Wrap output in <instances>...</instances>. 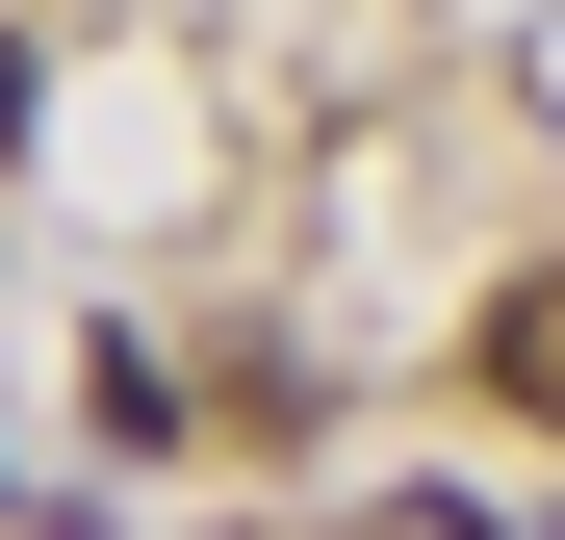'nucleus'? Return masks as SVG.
<instances>
[{
    "label": "nucleus",
    "mask_w": 565,
    "mask_h": 540,
    "mask_svg": "<svg viewBox=\"0 0 565 540\" xmlns=\"http://www.w3.org/2000/svg\"><path fill=\"white\" fill-rule=\"evenodd\" d=\"M462 387H489V412H540V437H565V257H540V284H489V335H462Z\"/></svg>",
    "instance_id": "nucleus-1"
},
{
    "label": "nucleus",
    "mask_w": 565,
    "mask_h": 540,
    "mask_svg": "<svg viewBox=\"0 0 565 540\" xmlns=\"http://www.w3.org/2000/svg\"><path fill=\"white\" fill-rule=\"evenodd\" d=\"M0 155H26V52H0Z\"/></svg>",
    "instance_id": "nucleus-2"
}]
</instances>
